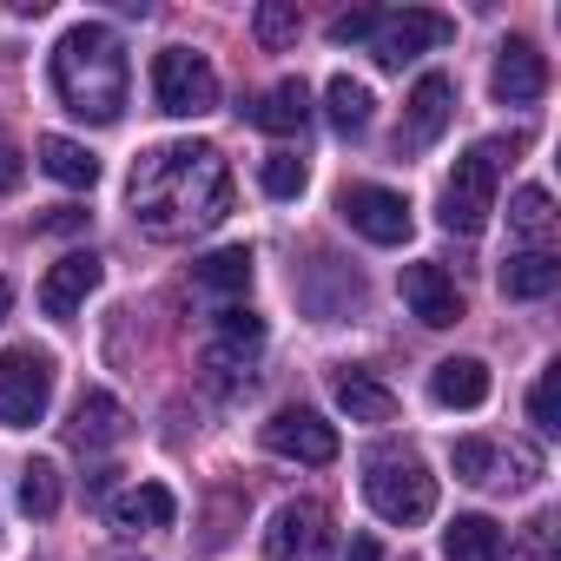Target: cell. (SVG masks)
<instances>
[{
	"mask_svg": "<svg viewBox=\"0 0 561 561\" xmlns=\"http://www.w3.org/2000/svg\"><path fill=\"white\" fill-rule=\"evenodd\" d=\"M133 225L159 244H179V238H198L211 231L225 211H231V165L218 146L205 139H179V146H152L139 165H133Z\"/></svg>",
	"mask_w": 561,
	"mask_h": 561,
	"instance_id": "cell-1",
	"label": "cell"
},
{
	"mask_svg": "<svg viewBox=\"0 0 561 561\" xmlns=\"http://www.w3.org/2000/svg\"><path fill=\"white\" fill-rule=\"evenodd\" d=\"M126 80L133 73H126V47H119L113 27L80 21V27L60 34V47H54V93H60V106L73 119L113 126L126 113Z\"/></svg>",
	"mask_w": 561,
	"mask_h": 561,
	"instance_id": "cell-2",
	"label": "cell"
},
{
	"mask_svg": "<svg viewBox=\"0 0 561 561\" xmlns=\"http://www.w3.org/2000/svg\"><path fill=\"white\" fill-rule=\"evenodd\" d=\"M515 159V139H482L456 159L449 185H443V231L456 238H476L495 211V185H502V165Z\"/></svg>",
	"mask_w": 561,
	"mask_h": 561,
	"instance_id": "cell-3",
	"label": "cell"
},
{
	"mask_svg": "<svg viewBox=\"0 0 561 561\" xmlns=\"http://www.w3.org/2000/svg\"><path fill=\"white\" fill-rule=\"evenodd\" d=\"M364 495L390 528H416L436 515V476L423 469L416 449H377L364 462Z\"/></svg>",
	"mask_w": 561,
	"mask_h": 561,
	"instance_id": "cell-4",
	"label": "cell"
},
{
	"mask_svg": "<svg viewBox=\"0 0 561 561\" xmlns=\"http://www.w3.org/2000/svg\"><path fill=\"white\" fill-rule=\"evenodd\" d=\"M456 482L469 489H528L541 476V449L535 443H495V436H462L449 449Z\"/></svg>",
	"mask_w": 561,
	"mask_h": 561,
	"instance_id": "cell-5",
	"label": "cell"
},
{
	"mask_svg": "<svg viewBox=\"0 0 561 561\" xmlns=\"http://www.w3.org/2000/svg\"><path fill=\"white\" fill-rule=\"evenodd\" d=\"M54 403V357L34 344L0 351V423L8 430H34Z\"/></svg>",
	"mask_w": 561,
	"mask_h": 561,
	"instance_id": "cell-6",
	"label": "cell"
},
{
	"mask_svg": "<svg viewBox=\"0 0 561 561\" xmlns=\"http://www.w3.org/2000/svg\"><path fill=\"white\" fill-rule=\"evenodd\" d=\"M152 100H159V113H172V119H205V113L218 106V73H211V60L192 54V47H165V54L152 60Z\"/></svg>",
	"mask_w": 561,
	"mask_h": 561,
	"instance_id": "cell-7",
	"label": "cell"
},
{
	"mask_svg": "<svg viewBox=\"0 0 561 561\" xmlns=\"http://www.w3.org/2000/svg\"><path fill=\"white\" fill-rule=\"evenodd\" d=\"M449 41H456V21L436 14V8L377 14V27H370V54H377V67H390V73H403L416 54H436V47H449Z\"/></svg>",
	"mask_w": 561,
	"mask_h": 561,
	"instance_id": "cell-8",
	"label": "cell"
},
{
	"mask_svg": "<svg viewBox=\"0 0 561 561\" xmlns=\"http://www.w3.org/2000/svg\"><path fill=\"white\" fill-rule=\"evenodd\" d=\"M331 548H337V522L311 495L285 502V508L271 515V528H264V554L271 561H331Z\"/></svg>",
	"mask_w": 561,
	"mask_h": 561,
	"instance_id": "cell-9",
	"label": "cell"
},
{
	"mask_svg": "<svg viewBox=\"0 0 561 561\" xmlns=\"http://www.w3.org/2000/svg\"><path fill=\"white\" fill-rule=\"evenodd\" d=\"M264 351V318L257 311H218V331H211V344L198 351V370L218 383V390H238L244 377H251V357Z\"/></svg>",
	"mask_w": 561,
	"mask_h": 561,
	"instance_id": "cell-10",
	"label": "cell"
},
{
	"mask_svg": "<svg viewBox=\"0 0 561 561\" xmlns=\"http://www.w3.org/2000/svg\"><path fill=\"white\" fill-rule=\"evenodd\" d=\"M257 443L271 449V456H291V462H337V430L318 416V410H305V403H285V410H271V423L257 430Z\"/></svg>",
	"mask_w": 561,
	"mask_h": 561,
	"instance_id": "cell-11",
	"label": "cell"
},
{
	"mask_svg": "<svg viewBox=\"0 0 561 561\" xmlns=\"http://www.w3.org/2000/svg\"><path fill=\"white\" fill-rule=\"evenodd\" d=\"M337 211L351 218V231H364L370 244H403L410 238V198L403 192H390V185H344V198H337Z\"/></svg>",
	"mask_w": 561,
	"mask_h": 561,
	"instance_id": "cell-12",
	"label": "cell"
},
{
	"mask_svg": "<svg viewBox=\"0 0 561 561\" xmlns=\"http://www.w3.org/2000/svg\"><path fill=\"white\" fill-rule=\"evenodd\" d=\"M489 93H495L502 106H535V100L548 93V60H541V47H535V41H502L495 73H489Z\"/></svg>",
	"mask_w": 561,
	"mask_h": 561,
	"instance_id": "cell-13",
	"label": "cell"
},
{
	"mask_svg": "<svg viewBox=\"0 0 561 561\" xmlns=\"http://www.w3.org/2000/svg\"><path fill=\"white\" fill-rule=\"evenodd\" d=\"M403 305H410L430 331L462 324V291H456V277H449L443 264H403Z\"/></svg>",
	"mask_w": 561,
	"mask_h": 561,
	"instance_id": "cell-14",
	"label": "cell"
},
{
	"mask_svg": "<svg viewBox=\"0 0 561 561\" xmlns=\"http://www.w3.org/2000/svg\"><path fill=\"white\" fill-rule=\"evenodd\" d=\"M100 277H106V264H100L93 251H67V257L41 277V311H47V318H73V311L100 291Z\"/></svg>",
	"mask_w": 561,
	"mask_h": 561,
	"instance_id": "cell-15",
	"label": "cell"
},
{
	"mask_svg": "<svg viewBox=\"0 0 561 561\" xmlns=\"http://www.w3.org/2000/svg\"><path fill=\"white\" fill-rule=\"evenodd\" d=\"M126 430H133V416H126V403L113 390H80V403L67 416L73 449H113V443H126Z\"/></svg>",
	"mask_w": 561,
	"mask_h": 561,
	"instance_id": "cell-16",
	"label": "cell"
},
{
	"mask_svg": "<svg viewBox=\"0 0 561 561\" xmlns=\"http://www.w3.org/2000/svg\"><path fill=\"white\" fill-rule=\"evenodd\" d=\"M106 515H113L119 535H159V528H172L179 495H172L165 482H133V489H119V495L106 502Z\"/></svg>",
	"mask_w": 561,
	"mask_h": 561,
	"instance_id": "cell-17",
	"label": "cell"
},
{
	"mask_svg": "<svg viewBox=\"0 0 561 561\" xmlns=\"http://www.w3.org/2000/svg\"><path fill=\"white\" fill-rule=\"evenodd\" d=\"M449 113H456V80H449V73H423V80L410 87V100H403V133H410L416 146H430V139H443Z\"/></svg>",
	"mask_w": 561,
	"mask_h": 561,
	"instance_id": "cell-18",
	"label": "cell"
},
{
	"mask_svg": "<svg viewBox=\"0 0 561 561\" xmlns=\"http://www.w3.org/2000/svg\"><path fill=\"white\" fill-rule=\"evenodd\" d=\"M430 397H436L443 410H482V403H489V364H476V357H443V364L430 370Z\"/></svg>",
	"mask_w": 561,
	"mask_h": 561,
	"instance_id": "cell-19",
	"label": "cell"
},
{
	"mask_svg": "<svg viewBox=\"0 0 561 561\" xmlns=\"http://www.w3.org/2000/svg\"><path fill=\"white\" fill-rule=\"evenodd\" d=\"M331 390H337V403H344L351 423H390V416H397V390L377 383V377L357 370V364H344V370L331 377Z\"/></svg>",
	"mask_w": 561,
	"mask_h": 561,
	"instance_id": "cell-20",
	"label": "cell"
},
{
	"mask_svg": "<svg viewBox=\"0 0 561 561\" xmlns=\"http://www.w3.org/2000/svg\"><path fill=\"white\" fill-rule=\"evenodd\" d=\"M251 126H257V133H277V139L305 133V126H311V87H305V80H277V87L251 106Z\"/></svg>",
	"mask_w": 561,
	"mask_h": 561,
	"instance_id": "cell-21",
	"label": "cell"
},
{
	"mask_svg": "<svg viewBox=\"0 0 561 561\" xmlns=\"http://www.w3.org/2000/svg\"><path fill=\"white\" fill-rule=\"evenodd\" d=\"M554 285H561V257H554V251H515V257L502 264V291L522 298V305L548 298Z\"/></svg>",
	"mask_w": 561,
	"mask_h": 561,
	"instance_id": "cell-22",
	"label": "cell"
},
{
	"mask_svg": "<svg viewBox=\"0 0 561 561\" xmlns=\"http://www.w3.org/2000/svg\"><path fill=\"white\" fill-rule=\"evenodd\" d=\"M443 554H449V561H502L508 541H502V528H495L489 515H456V522L443 528Z\"/></svg>",
	"mask_w": 561,
	"mask_h": 561,
	"instance_id": "cell-23",
	"label": "cell"
},
{
	"mask_svg": "<svg viewBox=\"0 0 561 561\" xmlns=\"http://www.w3.org/2000/svg\"><path fill=\"white\" fill-rule=\"evenodd\" d=\"M508 231H515L528 251H548V238H554V198H548L541 185H522V192L508 198Z\"/></svg>",
	"mask_w": 561,
	"mask_h": 561,
	"instance_id": "cell-24",
	"label": "cell"
},
{
	"mask_svg": "<svg viewBox=\"0 0 561 561\" xmlns=\"http://www.w3.org/2000/svg\"><path fill=\"white\" fill-rule=\"evenodd\" d=\"M41 165H47L60 185H73V192H93V179H100V159H93L80 139H60V133L41 139Z\"/></svg>",
	"mask_w": 561,
	"mask_h": 561,
	"instance_id": "cell-25",
	"label": "cell"
},
{
	"mask_svg": "<svg viewBox=\"0 0 561 561\" xmlns=\"http://www.w3.org/2000/svg\"><path fill=\"white\" fill-rule=\"evenodd\" d=\"M198 291H211V298H244V291H251V251H244V244L211 251V257L198 264Z\"/></svg>",
	"mask_w": 561,
	"mask_h": 561,
	"instance_id": "cell-26",
	"label": "cell"
},
{
	"mask_svg": "<svg viewBox=\"0 0 561 561\" xmlns=\"http://www.w3.org/2000/svg\"><path fill=\"white\" fill-rule=\"evenodd\" d=\"M298 27H305L298 0H264V8L251 14V34H257V47H264V54H285V47L298 41Z\"/></svg>",
	"mask_w": 561,
	"mask_h": 561,
	"instance_id": "cell-27",
	"label": "cell"
},
{
	"mask_svg": "<svg viewBox=\"0 0 561 561\" xmlns=\"http://www.w3.org/2000/svg\"><path fill=\"white\" fill-rule=\"evenodd\" d=\"M324 106H331V126H337V133H364L377 100H370V87H364V80L337 73V80H331V93H324Z\"/></svg>",
	"mask_w": 561,
	"mask_h": 561,
	"instance_id": "cell-28",
	"label": "cell"
},
{
	"mask_svg": "<svg viewBox=\"0 0 561 561\" xmlns=\"http://www.w3.org/2000/svg\"><path fill=\"white\" fill-rule=\"evenodd\" d=\"M21 508H27L34 522H47V515L60 508V469H54L47 456H34V462L21 469Z\"/></svg>",
	"mask_w": 561,
	"mask_h": 561,
	"instance_id": "cell-29",
	"label": "cell"
},
{
	"mask_svg": "<svg viewBox=\"0 0 561 561\" xmlns=\"http://www.w3.org/2000/svg\"><path fill=\"white\" fill-rule=\"evenodd\" d=\"M528 423L541 436H561V364H541V377L528 390Z\"/></svg>",
	"mask_w": 561,
	"mask_h": 561,
	"instance_id": "cell-30",
	"label": "cell"
},
{
	"mask_svg": "<svg viewBox=\"0 0 561 561\" xmlns=\"http://www.w3.org/2000/svg\"><path fill=\"white\" fill-rule=\"evenodd\" d=\"M305 179H311V172H305V159H298V152H271V159H264V172H257V185H264L271 198H298V192H305Z\"/></svg>",
	"mask_w": 561,
	"mask_h": 561,
	"instance_id": "cell-31",
	"label": "cell"
},
{
	"mask_svg": "<svg viewBox=\"0 0 561 561\" xmlns=\"http://www.w3.org/2000/svg\"><path fill=\"white\" fill-rule=\"evenodd\" d=\"M370 27H377V14H370V8H357V14H337V21H331V41H337V47L370 41Z\"/></svg>",
	"mask_w": 561,
	"mask_h": 561,
	"instance_id": "cell-32",
	"label": "cell"
},
{
	"mask_svg": "<svg viewBox=\"0 0 561 561\" xmlns=\"http://www.w3.org/2000/svg\"><path fill=\"white\" fill-rule=\"evenodd\" d=\"M21 179H27L21 146H14V139H0V192H21Z\"/></svg>",
	"mask_w": 561,
	"mask_h": 561,
	"instance_id": "cell-33",
	"label": "cell"
},
{
	"mask_svg": "<svg viewBox=\"0 0 561 561\" xmlns=\"http://www.w3.org/2000/svg\"><path fill=\"white\" fill-rule=\"evenodd\" d=\"M87 225V211H73V205H60V211H47V231H80Z\"/></svg>",
	"mask_w": 561,
	"mask_h": 561,
	"instance_id": "cell-34",
	"label": "cell"
},
{
	"mask_svg": "<svg viewBox=\"0 0 561 561\" xmlns=\"http://www.w3.org/2000/svg\"><path fill=\"white\" fill-rule=\"evenodd\" d=\"M344 561H383V548H377V541H370V535H357V541H351V554H344Z\"/></svg>",
	"mask_w": 561,
	"mask_h": 561,
	"instance_id": "cell-35",
	"label": "cell"
},
{
	"mask_svg": "<svg viewBox=\"0 0 561 561\" xmlns=\"http://www.w3.org/2000/svg\"><path fill=\"white\" fill-rule=\"evenodd\" d=\"M8 311H14V285L0 277V324H8Z\"/></svg>",
	"mask_w": 561,
	"mask_h": 561,
	"instance_id": "cell-36",
	"label": "cell"
}]
</instances>
